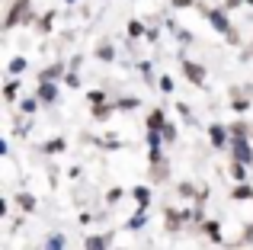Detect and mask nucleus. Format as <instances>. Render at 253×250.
<instances>
[{
  "label": "nucleus",
  "instance_id": "obj_1",
  "mask_svg": "<svg viewBox=\"0 0 253 250\" xmlns=\"http://www.w3.org/2000/svg\"><path fill=\"white\" fill-rule=\"evenodd\" d=\"M186 74H189V77H192L196 83H202V71H199L196 64H186Z\"/></svg>",
  "mask_w": 253,
  "mask_h": 250
},
{
  "label": "nucleus",
  "instance_id": "obj_2",
  "mask_svg": "<svg viewBox=\"0 0 253 250\" xmlns=\"http://www.w3.org/2000/svg\"><path fill=\"white\" fill-rule=\"evenodd\" d=\"M23 6H26V0H19V3H16V10L10 13V19H6V26H13V23L19 19V13H23Z\"/></svg>",
  "mask_w": 253,
  "mask_h": 250
},
{
  "label": "nucleus",
  "instance_id": "obj_3",
  "mask_svg": "<svg viewBox=\"0 0 253 250\" xmlns=\"http://www.w3.org/2000/svg\"><path fill=\"white\" fill-rule=\"evenodd\" d=\"M103 247H106L103 238H90V241H86V250H103Z\"/></svg>",
  "mask_w": 253,
  "mask_h": 250
},
{
  "label": "nucleus",
  "instance_id": "obj_4",
  "mask_svg": "<svg viewBox=\"0 0 253 250\" xmlns=\"http://www.w3.org/2000/svg\"><path fill=\"white\" fill-rule=\"evenodd\" d=\"M148 125H151V131H154V128H161V125H164V116H161V113H154V116L148 119Z\"/></svg>",
  "mask_w": 253,
  "mask_h": 250
},
{
  "label": "nucleus",
  "instance_id": "obj_5",
  "mask_svg": "<svg viewBox=\"0 0 253 250\" xmlns=\"http://www.w3.org/2000/svg\"><path fill=\"white\" fill-rule=\"evenodd\" d=\"M211 138H215V144H224V131L221 128H211Z\"/></svg>",
  "mask_w": 253,
  "mask_h": 250
}]
</instances>
